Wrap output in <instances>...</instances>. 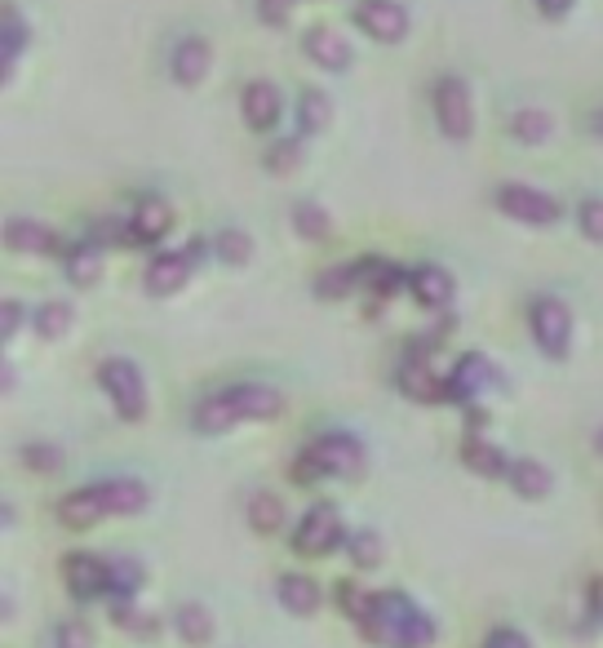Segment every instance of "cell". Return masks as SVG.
<instances>
[{"label":"cell","instance_id":"obj_20","mask_svg":"<svg viewBox=\"0 0 603 648\" xmlns=\"http://www.w3.org/2000/svg\"><path fill=\"white\" fill-rule=\"evenodd\" d=\"M5 245L14 249V254H54L58 249V236L45 227V223H36V219H10L5 223Z\"/></svg>","mask_w":603,"mask_h":648},{"label":"cell","instance_id":"obj_42","mask_svg":"<svg viewBox=\"0 0 603 648\" xmlns=\"http://www.w3.org/2000/svg\"><path fill=\"white\" fill-rule=\"evenodd\" d=\"M58 648H93V635L85 622H63L58 626Z\"/></svg>","mask_w":603,"mask_h":648},{"label":"cell","instance_id":"obj_40","mask_svg":"<svg viewBox=\"0 0 603 648\" xmlns=\"http://www.w3.org/2000/svg\"><path fill=\"white\" fill-rule=\"evenodd\" d=\"M23 462H27L32 471H58V467H63V449H58V445H27V449H23Z\"/></svg>","mask_w":603,"mask_h":648},{"label":"cell","instance_id":"obj_7","mask_svg":"<svg viewBox=\"0 0 603 648\" xmlns=\"http://www.w3.org/2000/svg\"><path fill=\"white\" fill-rule=\"evenodd\" d=\"M498 209L506 219L524 223V227H555L559 223V200L528 187V182H502L498 187Z\"/></svg>","mask_w":603,"mask_h":648},{"label":"cell","instance_id":"obj_34","mask_svg":"<svg viewBox=\"0 0 603 648\" xmlns=\"http://www.w3.org/2000/svg\"><path fill=\"white\" fill-rule=\"evenodd\" d=\"M346 551H350V560H355V569H378V560H382V537L378 533H350L346 537Z\"/></svg>","mask_w":603,"mask_h":648},{"label":"cell","instance_id":"obj_48","mask_svg":"<svg viewBox=\"0 0 603 648\" xmlns=\"http://www.w3.org/2000/svg\"><path fill=\"white\" fill-rule=\"evenodd\" d=\"M594 449H599V454H603V426H599V431H594Z\"/></svg>","mask_w":603,"mask_h":648},{"label":"cell","instance_id":"obj_24","mask_svg":"<svg viewBox=\"0 0 603 648\" xmlns=\"http://www.w3.org/2000/svg\"><path fill=\"white\" fill-rule=\"evenodd\" d=\"M174 626H178V635L191 644V648H204L209 639H213V613L204 608V604H178L174 608Z\"/></svg>","mask_w":603,"mask_h":648},{"label":"cell","instance_id":"obj_3","mask_svg":"<svg viewBox=\"0 0 603 648\" xmlns=\"http://www.w3.org/2000/svg\"><path fill=\"white\" fill-rule=\"evenodd\" d=\"M147 502H152L147 484L120 476V480H98V484H85V489L67 493L58 502V519L67 528H93L107 515H138V511H147Z\"/></svg>","mask_w":603,"mask_h":648},{"label":"cell","instance_id":"obj_39","mask_svg":"<svg viewBox=\"0 0 603 648\" xmlns=\"http://www.w3.org/2000/svg\"><path fill=\"white\" fill-rule=\"evenodd\" d=\"M115 622L125 626V630H134V635H156V617L138 613L130 600H120V604H115Z\"/></svg>","mask_w":603,"mask_h":648},{"label":"cell","instance_id":"obj_26","mask_svg":"<svg viewBox=\"0 0 603 648\" xmlns=\"http://www.w3.org/2000/svg\"><path fill=\"white\" fill-rule=\"evenodd\" d=\"M98 276H102V249L98 245H76L67 254V280L80 284V289H89Z\"/></svg>","mask_w":603,"mask_h":648},{"label":"cell","instance_id":"obj_43","mask_svg":"<svg viewBox=\"0 0 603 648\" xmlns=\"http://www.w3.org/2000/svg\"><path fill=\"white\" fill-rule=\"evenodd\" d=\"M484 648H533V644H528V635H524V630L502 626V630H493V635H489V644H484Z\"/></svg>","mask_w":603,"mask_h":648},{"label":"cell","instance_id":"obj_41","mask_svg":"<svg viewBox=\"0 0 603 648\" xmlns=\"http://www.w3.org/2000/svg\"><path fill=\"white\" fill-rule=\"evenodd\" d=\"M298 160H302V147H298V143H276V147H271V156H267V165H271L276 174L298 169Z\"/></svg>","mask_w":603,"mask_h":648},{"label":"cell","instance_id":"obj_9","mask_svg":"<svg viewBox=\"0 0 603 648\" xmlns=\"http://www.w3.org/2000/svg\"><path fill=\"white\" fill-rule=\"evenodd\" d=\"M533 343L550 360L568 356V347H572V311L559 298H537L533 302Z\"/></svg>","mask_w":603,"mask_h":648},{"label":"cell","instance_id":"obj_35","mask_svg":"<svg viewBox=\"0 0 603 648\" xmlns=\"http://www.w3.org/2000/svg\"><path fill=\"white\" fill-rule=\"evenodd\" d=\"M143 586V565L138 560H111V595L130 600Z\"/></svg>","mask_w":603,"mask_h":648},{"label":"cell","instance_id":"obj_36","mask_svg":"<svg viewBox=\"0 0 603 648\" xmlns=\"http://www.w3.org/2000/svg\"><path fill=\"white\" fill-rule=\"evenodd\" d=\"M350 289H359V271L355 267H337V271H324L315 280V293L320 298H346Z\"/></svg>","mask_w":603,"mask_h":648},{"label":"cell","instance_id":"obj_38","mask_svg":"<svg viewBox=\"0 0 603 648\" xmlns=\"http://www.w3.org/2000/svg\"><path fill=\"white\" fill-rule=\"evenodd\" d=\"M337 595H342V608H346V617H350L355 626L369 617V608H373V595H369V591H359L355 582H342V591H337Z\"/></svg>","mask_w":603,"mask_h":648},{"label":"cell","instance_id":"obj_21","mask_svg":"<svg viewBox=\"0 0 603 648\" xmlns=\"http://www.w3.org/2000/svg\"><path fill=\"white\" fill-rule=\"evenodd\" d=\"M276 595H280V604H284L293 617L320 613V586H315L306 573H284V578L276 582Z\"/></svg>","mask_w":603,"mask_h":648},{"label":"cell","instance_id":"obj_14","mask_svg":"<svg viewBox=\"0 0 603 648\" xmlns=\"http://www.w3.org/2000/svg\"><path fill=\"white\" fill-rule=\"evenodd\" d=\"M239 112H245L249 130H271L284 116V98L271 80H254V85H245V93H239Z\"/></svg>","mask_w":603,"mask_h":648},{"label":"cell","instance_id":"obj_13","mask_svg":"<svg viewBox=\"0 0 603 648\" xmlns=\"http://www.w3.org/2000/svg\"><path fill=\"white\" fill-rule=\"evenodd\" d=\"M174 227V209L160 195H143L130 213V245H160Z\"/></svg>","mask_w":603,"mask_h":648},{"label":"cell","instance_id":"obj_16","mask_svg":"<svg viewBox=\"0 0 603 648\" xmlns=\"http://www.w3.org/2000/svg\"><path fill=\"white\" fill-rule=\"evenodd\" d=\"M409 289H413V298H417L426 311H448V306H453V298H457L453 276H448L444 267H435V262L417 267V271L409 276Z\"/></svg>","mask_w":603,"mask_h":648},{"label":"cell","instance_id":"obj_8","mask_svg":"<svg viewBox=\"0 0 603 648\" xmlns=\"http://www.w3.org/2000/svg\"><path fill=\"white\" fill-rule=\"evenodd\" d=\"M346 528H342V511L333 506V502H320V506H311L306 515H302V524H298V533H293V547L302 551V556H328V551H337L342 543H346Z\"/></svg>","mask_w":603,"mask_h":648},{"label":"cell","instance_id":"obj_23","mask_svg":"<svg viewBox=\"0 0 603 648\" xmlns=\"http://www.w3.org/2000/svg\"><path fill=\"white\" fill-rule=\"evenodd\" d=\"M511 489L520 493V498H528V502H541L550 489H555V480H550V471L541 467V462H533V458H524V462H511Z\"/></svg>","mask_w":603,"mask_h":648},{"label":"cell","instance_id":"obj_11","mask_svg":"<svg viewBox=\"0 0 603 648\" xmlns=\"http://www.w3.org/2000/svg\"><path fill=\"white\" fill-rule=\"evenodd\" d=\"M63 578H67V591L76 600H93V595H107L111 591V560H98L89 551H76L63 560Z\"/></svg>","mask_w":603,"mask_h":648},{"label":"cell","instance_id":"obj_33","mask_svg":"<svg viewBox=\"0 0 603 648\" xmlns=\"http://www.w3.org/2000/svg\"><path fill=\"white\" fill-rule=\"evenodd\" d=\"M328 112H333L328 93H320V89H306V93H302V112H298V125H302V134H320V130L328 125Z\"/></svg>","mask_w":603,"mask_h":648},{"label":"cell","instance_id":"obj_31","mask_svg":"<svg viewBox=\"0 0 603 648\" xmlns=\"http://www.w3.org/2000/svg\"><path fill=\"white\" fill-rule=\"evenodd\" d=\"M71 320H76V311H71L67 302H45V306L32 315V324H36L41 338H63V334L71 329Z\"/></svg>","mask_w":603,"mask_h":648},{"label":"cell","instance_id":"obj_27","mask_svg":"<svg viewBox=\"0 0 603 648\" xmlns=\"http://www.w3.org/2000/svg\"><path fill=\"white\" fill-rule=\"evenodd\" d=\"M213 254H217L226 267H245V262L254 258V236H249V232L226 227V232H217V236H213Z\"/></svg>","mask_w":603,"mask_h":648},{"label":"cell","instance_id":"obj_45","mask_svg":"<svg viewBox=\"0 0 603 648\" xmlns=\"http://www.w3.org/2000/svg\"><path fill=\"white\" fill-rule=\"evenodd\" d=\"M258 5H263V19H267V23H284V19L293 14L298 0H258Z\"/></svg>","mask_w":603,"mask_h":648},{"label":"cell","instance_id":"obj_44","mask_svg":"<svg viewBox=\"0 0 603 648\" xmlns=\"http://www.w3.org/2000/svg\"><path fill=\"white\" fill-rule=\"evenodd\" d=\"M19 320H23V306L19 302H5V306H0V338H14L19 334Z\"/></svg>","mask_w":603,"mask_h":648},{"label":"cell","instance_id":"obj_22","mask_svg":"<svg viewBox=\"0 0 603 648\" xmlns=\"http://www.w3.org/2000/svg\"><path fill=\"white\" fill-rule=\"evenodd\" d=\"M461 462H466L474 476H484V480L511 476V462H506V454H502L498 445H489V440H479V436L461 445Z\"/></svg>","mask_w":603,"mask_h":648},{"label":"cell","instance_id":"obj_12","mask_svg":"<svg viewBox=\"0 0 603 648\" xmlns=\"http://www.w3.org/2000/svg\"><path fill=\"white\" fill-rule=\"evenodd\" d=\"M498 382V373H493V365L479 356V351H470V356H461L457 365H453V373L444 378V400H474L484 387H493Z\"/></svg>","mask_w":603,"mask_h":648},{"label":"cell","instance_id":"obj_18","mask_svg":"<svg viewBox=\"0 0 603 648\" xmlns=\"http://www.w3.org/2000/svg\"><path fill=\"white\" fill-rule=\"evenodd\" d=\"M400 391L417 404H431V400H444V382L431 373V360L426 356H404L400 360Z\"/></svg>","mask_w":603,"mask_h":648},{"label":"cell","instance_id":"obj_5","mask_svg":"<svg viewBox=\"0 0 603 648\" xmlns=\"http://www.w3.org/2000/svg\"><path fill=\"white\" fill-rule=\"evenodd\" d=\"M98 382H102L107 400L115 404V413L125 422L147 417V382H143V373H138V365L130 356H107L98 365Z\"/></svg>","mask_w":603,"mask_h":648},{"label":"cell","instance_id":"obj_28","mask_svg":"<svg viewBox=\"0 0 603 648\" xmlns=\"http://www.w3.org/2000/svg\"><path fill=\"white\" fill-rule=\"evenodd\" d=\"M249 528L263 533V537L280 533V528H284V502L271 498V493H258V498L249 502Z\"/></svg>","mask_w":603,"mask_h":648},{"label":"cell","instance_id":"obj_32","mask_svg":"<svg viewBox=\"0 0 603 648\" xmlns=\"http://www.w3.org/2000/svg\"><path fill=\"white\" fill-rule=\"evenodd\" d=\"M293 227H298L302 241H324L328 236V213L315 200H302V204H293Z\"/></svg>","mask_w":603,"mask_h":648},{"label":"cell","instance_id":"obj_29","mask_svg":"<svg viewBox=\"0 0 603 648\" xmlns=\"http://www.w3.org/2000/svg\"><path fill=\"white\" fill-rule=\"evenodd\" d=\"M0 41H5V54H0V71H5V80H10V76H14V63H19L23 45H27V27H23V19H19L14 5L5 10V32H0Z\"/></svg>","mask_w":603,"mask_h":648},{"label":"cell","instance_id":"obj_17","mask_svg":"<svg viewBox=\"0 0 603 648\" xmlns=\"http://www.w3.org/2000/svg\"><path fill=\"white\" fill-rule=\"evenodd\" d=\"M209 63H213V49H209V41H200V36L178 41L174 54H169V71H174L178 85H200L204 71H209Z\"/></svg>","mask_w":603,"mask_h":648},{"label":"cell","instance_id":"obj_10","mask_svg":"<svg viewBox=\"0 0 603 648\" xmlns=\"http://www.w3.org/2000/svg\"><path fill=\"white\" fill-rule=\"evenodd\" d=\"M355 23L365 27L373 41H382V45H395V41L409 36V14H404L400 0H359Z\"/></svg>","mask_w":603,"mask_h":648},{"label":"cell","instance_id":"obj_37","mask_svg":"<svg viewBox=\"0 0 603 648\" xmlns=\"http://www.w3.org/2000/svg\"><path fill=\"white\" fill-rule=\"evenodd\" d=\"M577 227H581V236H585V241L603 245V195L581 200V209H577Z\"/></svg>","mask_w":603,"mask_h":648},{"label":"cell","instance_id":"obj_2","mask_svg":"<svg viewBox=\"0 0 603 648\" xmlns=\"http://www.w3.org/2000/svg\"><path fill=\"white\" fill-rule=\"evenodd\" d=\"M359 630H365L369 644H382V648H431L435 644V622L400 591H378Z\"/></svg>","mask_w":603,"mask_h":648},{"label":"cell","instance_id":"obj_30","mask_svg":"<svg viewBox=\"0 0 603 648\" xmlns=\"http://www.w3.org/2000/svg\"><path fill=\"white\" fill-rule=\"evenodd\" d=\"M511 134L528 147H541L550 138V116L537 112V107H524V112H515V121H511Z\"/></svg>","mask_w":603,"mask_h":648},{"label":"cell","instance_id":"obj_15","mask_svg":"<svg viewBox=\"0 0 603 648\" xmlns=\"http://www.w3.org/2000/svg\"><path fill=\"white\" fill-rule=\"evenodd\" d=\"M191 267H196V249H182V254H156L152 267H147V293H156V298L178 293V289L191 280Z\"/></svg>","mask_w":603,"mask_h":648},{"label":"cell","instance_id":"obj_6","mask_svg":"<svg viewBox=\"0 0 603 648\" xmlns=\"http://www.w3.org/2000/svg\"><path fill=\"white\" fill-rule=\"evenodd\" d=\"M435 121H439L448 143H466L474 134V107H470V89H466L461 76H439V85H435Z\"/></svg>","mask_w":603,"mask_h":648},{"label":"cell","instance_id":"obj_25","mask_svg":"<svg viewBox=\"0 0 603 648\" xmlns=\"http://www.w3.org/2000/svg\"><path fill=\"white\" fill-rule=\"evenodd\" d=\"M359 271V289H373V293H395L400 284H404V271L395 267V262H382V258H369V262H359L355 267Z\"/></svg>","mask_w":603,"mask_h":648},{"label":"cell","instance_id":"obj_46","mask_svg":"<svg viewBox=\"0 0 603 648\" xmlns=\"http://www.w3.org/2000/svg\"><path fill=\"white\" fill-rule=\"evenodd\" d=\"M537 5H541L546 19H563V14L572 10V0H537Z\"/></svg>","mask_w":603,"mask_h":648},{"label":"cell","instance_id":"obj_1","mask_svg":"<svg viewBox=\"0 0 603 648\" xmlns=\"http://www.w3.org/2000/svg\"><path fill=\"white\" fill-rule=\"evenodd\" d=\"M284 409V395L267 382H235V387H222L213 395H204L191 413L200 436H222V431L239 426V422H267Z\"/></svg>","mask_w":603,"mask_h":648},{"label":"cell","instance_id":"obj_4","mask_svg":"<svg viewBox=\"0 0 603 648\" xmlns=\"http://www.w3.org/2000/svg\"><path fill=\"white\" fill-rule=\"evenodd\" d=\"M365 467H369L365 445H359L355 436H346V431H328V436H320V440L306 449V458L298 462L293 480H302V484H311L315 476L359 480V476H365Z\"/></svg>","mask_w":603,"mask_h":648},{"label":"cell","instance_id":"obj_19","mask_svg":"<svg viewBox=\"0 0 603 648\" xmlns=\"http://www.w3.org/2000/svg\"><path fill=\"white\" fill-rule=\"evenodd\" d=\"M302 49H306V58L320 63L324 71H346V67H350V45H346L333 27H311L306 41H302Z\"/></svg>","mask_w":603,"mask_h":648},{"label":"cell","instance_id":"obj_47","mask_svg":"<svg viewBox=\"0 0 603 648\" xmlns=\"http://www.w3.org/2000/svg\"><path fill=\"white\" fill-rule=\"evenodd\" d=\"M594 608H599V617H603V582H594Z\"/></svg>","mask_w":603,"mask_h":648}]
</instances>
